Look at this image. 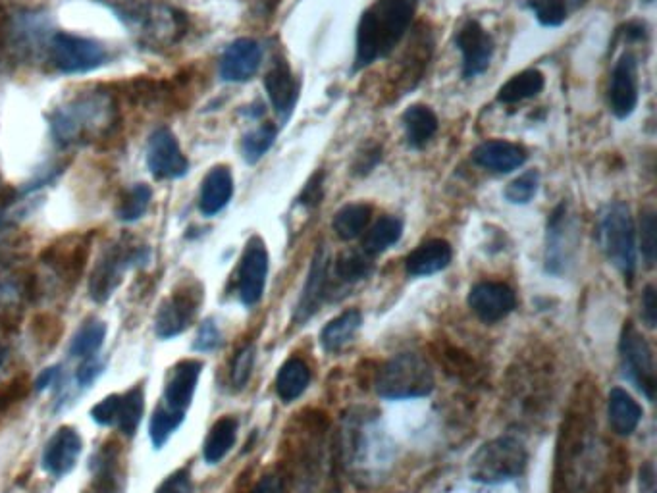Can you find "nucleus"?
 I'll list each match as a JSON object with an SVG mask.
<instances>
[{
  "label": "nucleus",
  "mask_w": 657,
  "mask_h": 493,
  "mask_svg": "<svg viewBox=\"0 0 657 493\" xmlns=\"http://www.w3.org/2000/svg\"><path fill=\"white\" fill-rule=\"evenodd\" d=\"M120 128V97L110 89L83 91L51 114V130L62 147L105 143Z\"/></svg>",
  "instance_id": "f257e3e1"
},
{
  "label": "nucleus",
  "mask_w": 657,
  "mask_h": 493,
  "mask_svg": "<svg viewBox=\"0 0 657 493\" xmlns=\"http://www.w3.org/2000/svg\"><path fill=\"white\" fill-rule=\"evenodd\" d=\"M419 0H376L363 12L357 26L355 70H365L386 58L409 31Z\"/></svg>",
  "instance_id": "f03ea898"
},
{
  "label": "nucleus",
  "mask_w": 657,
  "mask_h": 493,
  "mask_svg": "<svg viewBox=\"0 0 657 493\" xmlns=\"http://www.w3.org/2000/svg\"><path fill=\"white\" fill-rule=\"evenodd\" d=\"M108 8L132 27L145 49H172L187 33V16L170 4L155 0H103Z\"/></svg>",
  "instance_id": "7ed1b4c3"
},
{
  "label": "nucleus",
  "mask_w": 657,
  "mask_h": 493,
  "mask_svg": "<svg viewBox=\"0 0 657 493\" xmlns=\"http://www.w3.org/2000/svg\"><path fill=\"white\" fill-rule=\"evenodd\" d=\"M376 393L382 399H421L434 391L436 380L430 363L419 353H399L380 366Z\"/></svg>",
  "instance_id": "20e7f679"
},
{
  "label": "nucleus",
  "mask_w": 657,
  "mask_h": 493,
  "mask_svg": "<svg viewBox=\"0 0 657 493\" xmlns=\"http://www.w3.org/2000/svg\"><path fill=\"white\" fill-rule=\"evenodd\" d=\"M598 241L609 260L619 274L632 282L638 262V245H636V224L632 218L631 207L623 201L611 203L600 214Z\"/></svg>",
  "instance_id": "39448f33"
},
{
  "label": "nucleus",
  "mask_w": 657,
  "mask_h": 493,
  "mask_svg": "<svg viewBox=\"0 0 657 493\" xmlns=\"http://www.w3.org/2000/svg\"><path fill=\"white\" fill-rule=\"evenodd\" d=\"M526 465L525 443L515 436H500L478 447L469 463V476L474 482L496 486L519 478Z\"/></svg>",
  "instance_id": "423d86ee"
},
{
  "label": "nucleus",
  "mask_w": 657,
  "mask_h": 493,
  "mask_svg": "<svg viewBox=\"0 0 657 493\" xmlns=\"http://www.w3.org/2000/svg\"><path fill=\"white\" fill-rule=\"evenodd\" d=\"M108 58L105 47L93 39L58 31L49 43V62L60 74H85L101 68Z\"/></svg>",
  "instance_id": "0eeeda50"
},
{
  "label": "nucleus",
  "mask_w": 657,
  "mask_h": 493,
  "mask_svg": "<svg viewBox=\"0 0 657 493\" xmlns=\"http://www.w3.org/2000/svg\"><path fill=\"white\" fill-rule=\"evenodd\" d=\"M619 353H621L625 376L638 388V391L646 395L648 401H654L657 388L654 351L648 339L644 338L631 322L623 328Z\"/></svg>",
  "instance_id": "6e6552de"
},
{
  "label": "nucleus",
  "mask_w": 657,
  "mask_h": 493,
  "mask_svg": "<svg viewBox=\"0 0 657 493\" xmlns=\"http://www.w3.org/2000/svg\"><path fill=\"white\" fill-rule=\"evenodd\" d=\"M577 247H579L577 224L573 216H569L567 205L561 203L559 207H555L548 220L546 255H544L546 272L552 276L567 274L569 266L575 259Z\"/></svg>",
  "instance_id": "1a4fd4ad"
},
{
  "label": "nucleus",
  "mask_w": 657,
  "mask_h": 493,
  "mask_svg": "<svg viewBox=\"0 0 657 493\" xmlns=\"http://www.w3.org/2000/svg\"><path fill=\"white\" fill-rule=\"evenodd\" d=\"M203 303V287L197 282H185L176 287L174 293L160 305L155 332L160 339H170L185 332L195 320Z\"/></svg>",
  "instance_id": "9d476101"
},
{
  "label": "nucleus",
  "mask_w": 657,
  "mask_h": 493,
  "mask_svg": "<svg viewBox=\"0 0 657 493\" xmlns=\"http://www.w3.org/2000/svg\"><path fill=\"white\" fill-rule=\"evenodd\" d=\"M139 255L141 249L139 247L135 249L128 241H116L110 247H106L103 255L97 260L89 280L91 299L97 303H105L122 282L124 270H128V266L133 260L139 259Z\"/></svg>",
  "instance_id": "9b49d317"
},
{
  "label": "nucleus",
  "mask_w": 657,
  "mask_h": 493,
  "mask_svg": "<svg viewBox=\"0 0 657 493\" xmlns=\"http://www.w3.org/2000/svg\"><path fill=\"white\" fill-rule=\"evenodd\" d=\"M145 411V393L135 386L126 393L108 395L91 409V418L101 426H114L122 434L133 436L141 424Z\"/></svg>",
  "instance_id": "f8f14e48"
},
{
  "label": "nucleus",
  "mask_w": 657,
  "mask_h": 493,
  "mask_svg": "<svg viewBox=\"0 0 657 493\" xmlns=\"http://www.w3.org/2000/svg\"><path fill=\"white\" fill-rule=\"evenodd\" d=\"M268 251L261 237H251L245 245L237 270V293L245 307H255L263 299L268 278Z\"/></svg>",
  "instance_id": "ddd939ff"
},
{
  "label": "nucleus",
  "mask_w": 657,
  "mask_h": 493,
  "mask_svg": "<svg viewBox=\"0 0 657 493\" xmlns=\"http://www.w3.org/2000/svg\"><path fill=\"white\" fill-rule=\"evenodd\" d=\"M91 253V234H74L62 237L60 241L53 243L43 251V260L49 268H53L54 274L68 282L76 284Z\"/></svg>",
  "instance_id": "4468645a"
},
{
  "label": "nucleus",
  "mask_w": 657,
  "mask_h": 493,
  "mask_svg": "<svg viewBox=\"0 0 657 493\" xmlns=\"http://www.w3.org/2000/svg\"><path fill=\"white\" fill-rule=\"evenodd\" d=\"M455 45L463 54V78L474 79L490 68L496 51L492 35L476 20H467L455 35Z\"/></svg>",
  "instance_id": "2eb2a0df"
},
{
  "label": "nucleus",
  "mask_w": 657,
  "mask_h": 493,
  "mask_svg": "<svg viewBox=\"0 0 657 493\" xmlns=\"http://www.w3.org/2000/svg\"><path fill=\"white\" fill-rule=\"evenodd\" d=\"M609 108L619 120H627L638 106V60L632 52H623L613 66L609 79Z\"/></svg>",
  "instance_id": "dca6fc26"
},
{
  "label": "nucleus",
  "mask_w": 657,
  "mask_h": 493,
  "mask_svg": "<svg viewBox=\"0 0 657 493\" xmlns=\"http://www.w3.org/2000/svg\"><path fill=\"white\" fill-rule=\"evenodd\" d=\"M147 164L151 174L158 180H176L182 178L189 170V162L176 139V135L168 128H157L151 133L149 149H147Z\"/></svg>",
  "instance_id": "f3484780"
},
{
  "label": "nucleus",
  "mask_w": 657,
  "mask_h": 493,
  "mask_svg": "<svg viewBox=\"0 0 657 493\" xmlns=\"http://www.w3.org/2000/svg\"><path fill=\"white\" fill-rule=\"evenodd\" d=\"M469 307L484 322L496 324L517 307V295L501 282H480L469 291Z\"/></svg>",
  "instance_id": "a211bd4d"
},
{
  "label": "nucleus",
  "mask_w": 657,
  "mask_h": 493,
  "mask_svg": "<svg viewBox=\"0 0 657 493\" xmlns=\"http://www.w3.org/2000/svg\"><path fill=\"white\" fill-rule=\"evenodd\" d=\"M264 89L280 122L286 124L293 114L295 104L299 101V89H301V83L293 76L286 58L278 56L272 62L270 70L264 76Z\"/></svg>",
  "instance_id": "6ab92c4d"
},
{
  "label": "nucleus",
  "mask_w": 657,
  "mask_h": 493,
  "mask_svg": "<svg viewBox=\"0 0 657 493\" xmlns=\"http://www.w3.org/2000/svg\"><path fill=\"white\" fill-rule=\"evenodd\" d=\"M263 62V47L249 37L234 41L220 58V76L224 81L243 83L255 78Z\"/></svg>",
  "instance_id": "aec40b11"
},
{
  "label": "nucleus",
  "mask_w": 657,
  "mask_h": 493,
  "mask_svg": "<svg viewBox=\"0 0 657 493\" xmlns=\"http://www.w3.org/2000/svg\"><path fill=\"white\" fill-rule=\"evenodd\" d=\"M201 372H203V363L195 359H185L174 364V368H170L168 372L164 386V405L174 411L185 413L193 401Z\"/></svg>",
  "instance_id": "412c9836"
},
{
  "label": "nucleus",
  "mask_w": 657,
  "mask_h": 493,
  "mask_svg": "<svg viewBox=\"0 0 657 493\" xmlns=\"http://www.w3.org/2000/svg\"><path fill=\"white\" fill-rule=\"evenodd\" d=\"M326 287H328V259H326L324 245H320L315 251L307 282H305V287H303L301 297L295 307L293 318L297 324H305L320 309V305L326 297Z\"/></svg>",
  "instance_id": "4be33fe9"
},
{
  "label": "nucleus",
  "mask_w": 657,
  "mask_h": 493,
  "mask_svg": "<svg viewBox=\"0 0 657 493\" xmlns=\"http://www.w3.org/2000/svg\"><path fill=\"white\" fill-rule=\"evenodd\" d=\"M474 164L494 174H511L525 166L528 153L525 147L509 141H484L473 151Z\"/></svg>",
  "instance_id": "5701e85b"
},
{
  "label": "nucleus",
  "mask_w": 657,
  "mask_h": 493,
  "mask_svg": "<svg viewBox=\"0 0 657 493\" xmlns=\"http://www.w3.org/2000/svg\"><path fill=\"white\" fill-rule=\"evenodd\" d=\"M83 451L81 436L74 428H60L45 445L43 468L53 476H66L72 472Z\"/></svg>",
  "instance_id": "b1692460"
},
{
  "label": "nucleus",
  "mask_w": 657,
  "mask_h": 493,
  "mask_svg": "<svg viewBox=\"0 0 657 493\" xmlns=\"http://www.w3.org/2000/svg\"><path fill=\"white\" fill-rule=\"evenodd\" d=\"M451 259H453V249L446 239H428L405 259V270L413 278L434 276L446 270Z\"/></svg>",
  "instance_id": "393cba45"
},
{
  "label": "nucleus",
  "mask_w": 657,
  "mask_h": 493,
  "mask_svg": "<svg viewBox=\"0 0 657 493\" xmlns=\"http://www.w3.org/2000/svg\"><path fill=\"white\" fill-rule=\"evenodd\" d=\"M234 195V176L228 166H214L201 183L199 208L205 216H214L228 207Z\"/></svg>",
  "instance_id": "a878e982"
},
{
  "label": "nucleus",
  "mask_w": 657,
  "mask_h": 493,
  "mask_svg": "<svg viewBox=\"0 0 657 493\" xmlns=\"http://www.w3.org/2000/svg\"><path fill=\"white\" fill-rule=\"evenodd\" d=\"M401 122H403L407 145L411 149H415V151L426 147L432 141V137L436 135L438 128H440V122H438L436 112L430 106H426V104H413V106H409L403 112Z\"/></svg>",
  "instance_id": "bb28decb"
},
{
  "label": "nucleus",
  "mask_w": 657,
  "mask_h": 493,
  "mask_svg": "<svg viewBox=\"0 0 657 493\" xmlns=\"http://www.w3.org/2000/svg\"><path fill=\"white\" fill-rule=\"evenodd\" d=\"M607 416L615 434L631 436L642 420V407L634 401L631 393L615 388L607 399Z\"/></svg>",
  "instance_id": "cd10ccee"
},
{
  "label": "nucleus",
  "mask_w": 657,
  "mask_h": 493,
  "mask_svg": "<svg viewBox=\"0 0 657 493\" xmlns=\"http://www.w3.org/2000/svg\"><path fill=\"white\" fill-rule=\"evenodd\" d=\"M363 326V314L357 309L345 311L338 318L330 320L322 334H320V345L326 353H340L345 349L355 336L359 334Z\"/></svg>",
  "instance_id": "c85d7f7f"
},
{
  "label": "nucleus",
  "mask_w": 657,
  "mask_h": 493,
  "mask_svg": "<svg viewBox=\"0 0 657 493\" xmlns=\"http://www.w3.org/2000/svg\"><path fill=\"white\" fill-rule=\"evenodd\" d=\"M311 384V368L303 359L291 357L290 361L282 364L276 376V393L284 403H291L301 397Z\"/></svg>",
  "instance_id": "c756f323"
},
{
  "label": "nucleus",
  "mask_w": 657,
  "mask_h": 493,
  "mask_svg": "<svg viewBox=\"0 0 657 493\" xmlns=\"http://www.w3.org/2000/svg\"><path fill=\"white\" fill-rule=\"evenodd\" d=\"M237 420L234 416H222L212 424L211 432L203 445V457L209 465H218L236 445Z\"/></svg>",
  "instance_id": "7c9ffc66"
},
{
  "label": "nucleus",
  "mask_w": 657,
  "mask_h": 493,
  "mask_svg": "<svg viewBox=\"0 0 657 493\" xmlns=\"http://www.w3.org/2000/svg\"><path fill=\"white\" fill-rule=\"evenodd\" d=\"M403 235V222L397 216H382L363 237V251L368 257L386 253Z\"/></svg>",
  "instance_id": "2f4dec72"
},
{
  "label": "nucleus",
  "mask_w": 657,
  "mask_h": 493,
  "mask_svg": "<svg viewBox=\"0 0 657 493\" xmlns=\"http://www.w3.org/2000/svg\"><path fill=\"white\" fill-rule=\"evenodd\" d=\"M372 207L367 203H351L340 208L332 220V228L343 241H353L367 232Z\"/></svg>",
  "instance_id": "473e14b6"
},
{
  "label": "nucleus",
  "mask_w": 657,
  "mask_h": 493,
  "mask_svg": "<svg viewBox=\"0 0 657 493\" xmlns=\"http://www.w3.org/2000/svg\"><path fill=\"white\" fill-rule=\"evenodd\" d=\"M544 85H546V79L542 76V72L525 70L501 85L500 91H498V101L501 104L523 103L526 99L540 95Z\"/></svg>",
  "instance_id": "72a5a7b5"
},
{
  "label": "nucleus",
  "mask_w": 657,
  "mask_h": 493,
  "mask_svg": "<svg viewBox=\"0 0 657 493\" xmlns=\"http://www.w3.org/2000/svg\"><path fill=\"white\" fill-rule=\"evenodd\" d=\"M372 272V257L365 251H343L334 262V274L343 284H357Z\"/></svg>",
  "instance_id": "f704fd0d"
},
{
  "label": "nucleus",
  "mask_w": 657,
  "mask_h": 493,
  "mask_svg": "<svg viewBox=\"0 0 657 493\" xmlns=\"http://www.w3.org/2000/svg\"><path fill=\"white\" fill-rule=\"evenodd\" d=\"M106 339V326L105 322L101 320H89L85 322L78 330V334L72 339L70 345V353L74 357H81V359H89L95 357Z\"/></svg>",
  "instance_id": "c9c22d12"
},
{
  "label": "nucleus",
  "mask_w": 657,
  "mask_h": 493,
  "mask_svg": "<svg viewBox=\"0 0 657 493\" xmlns=\"http://www.w3.org/2000/svg\"><path fill=\"white\" fill-rule=\"evenodd\" d=\"M151 199H153L151 187L145 183H135L120 199L118 218L122 222H135V220L143 218L145 212L149 210Z\"/></svg>",
  "instance_id": "e433bc0d"
},
{
  "label": "nucleus",
  "mask_w": 657,
  "mask_h": 493,
  "mask_svg": "<svg viewBox=\"0 0 657 493\" xmlns=\"http://www.w3.org/2000/svg\"><path fill=\"white\" fill-rule=\"evenodd\" d=\"M184 418L185 413L174 411V409H170L162 403L157 411L153 413V418L149 422V434H151L153 445L160 449L164 443L170 440V436L182 426Z\"/></svg>",
  "instance_id": "4c0bfd02"
},
{
  "label": "nucleus",
  "mask_w": 657,
  "mask_h": 493,
  "mask_svg": "<svg viewBox=\"0 0 657 493\" xmlns=\"http://www.w3.org/2000/svg\"><path fill=\"white\" fill-rule=\"evenodd\" d=\"M278 130L272 124H263L257 130L249 131L241 141V153L249 164H257L274 145Z\"/></svg>",
  "instance_id": "58836bf2"
},
{
  "label": "nucleus",
  "mask_w": 657,
  "mask_h": 493,
  "mask_svg": "<svg viewBox=\"0 0 657 493\" xmlns=\"http://www.w3.org/2000/svg\"><path fill=\"white\" fill-rule=\"evenodd\" d=\"M638 241L640 253L648 268L656 266L657 259V218L654 208H644L638 224Z\"/></svg>",
  "instance_id": "ea45409f"
},
{
  "label": "nucleus",
  "mask_w": 657,
  "mask_h": 493,
  "mask_svg": "<svg viewBox=\"0 0 657 493\" xmlns=\"http://www.w3.org/2000/svg\"><path fill=\"white\" fill-rule=\"evenodd\" d=\"M540 187V172L538 170H528L525 174H521L517 180L509 183L503 191L505 199L511 205H528Z\"/></svg>",
  "instance_id": "a19ab883"
},
{
  "label": "nucleus",
  "mask_w": 657,
  "mask_h": 493,
  "mask_svg": "<svg viewBox=\"0 0 657 493\" xmlns=\"http://www.w3.org/2000/svg\"><path fill=\"white\" fill-rule=\"evenodd\" d=\"M526 6L544 27H559L567 20L565 0H526Z\"/></svg>",
  "instance_id": "79ce46f5"
},
{
  "label": "nucleus",
  "mask_w": 657,
  "mask_h": 493,
  "mask_svg": "<svg viewBox=\"0 0 657 493\" xmlns=\"http://www.w3.org/2000/svg\"><path fill=\"white\" fill-rule=\"evenodd\" d=\"M255 359H257V349L253 343H247L243 349L237 351L236 359L232 364V386L236 390H243L247 386L255 368Z\"/></svg>",
  "instance_id": "37998d69"
},
{
  "label": "nucleus",
  "mask_w": 657,
  "mask_h": 493,
  "mask_svg": "<svg viewBox=\"0 0 657 493\" xmlns=\"http://www.w3.org/2000/svg\"><path fill=\"white\" fill-rule=\"evenodd\" d=\"M222 343V334L218 330V326L214 324V320H205L199 326V332L193 341V349L199 353H211L214 349H218Z\"/></svg>",
  "instance_id": "c03bdc74"
},
{
  "label": "nucleus",
  "mask_w": 657,
  "mask_h": 493,
  "mask_svg": "<svg viewBox=\"0 0 657 493\" xmlns=\"http://www.w3.org/2000/svg\"><path fill=\"white\" fill-rule=\"evenodd\" d=\"M193 492V484H191V476L187 468H180L174 474H170L155 493H191Z\"/></svg>",
  "instance_id": "a18cd8bd"
},
{
  "label": "nucleus",
  "mask_w": 657,
  "mask_h": 493,
  "mask_svg": "<svg viewBox=\"0 0 657 493\" xmlns=\"http://www.w3.org/2000/svg\"><path fill=\"white\" fill-rule=\"evenodd\" d=\"M640 307H642V320L648 328H656L657 324V291L654 286H646L644 293H642V301H640Z\"/></svg>",
  "instance_id": "49530a36"
},
{
  "label": "nucleus",
  "mask_w": 657,
  "mask_h": 493,
  "mask_svg": "<svg viewBox=\"0 0 657 493\" xmlns=\"http://www.w3.org/2000/svg\"><path fill=\"white\" fill-rule=\"evenodd\" d=\"M322 183H324V174L316 172L315 176L303 187L299 203L305 207H318L320 199H322Z\"/></svg>",
  "instance_id": "de8ad7c7"
},
{
  "label": "nucleus",
  "mask_w": 657,
  "mask_h": 493,
  "mask_svg": "<svg viewBox=\"0 0 657 493\" xmlns=\"http://www.w3.org/2000/svg\"><path fill=\"white\" fill-rule=\"evenodd\" d=\"M101 372H103V363H99L95 357H89V359H85V363L79 366L76 380L83 388H87L89 384H93L99 378Z\"/></svg>",
  "instance_id": "09e8293b"
},
{
  "label": "nucleus",
  "mask_w": 657,
  "mask_h": 493,
  "mask_svg": "<svg viewBox=\"0 0 657 493\" xmlns=\"http://www.w3.org/2000/svg\"><path fill=\"white\" fill-rule=\"evenodd\" d=\"M382 158V149L380 147H370V149H367L365 151V156L359 155V158H357V162H355V174H368L376 164H378V160Z\"/></svg>",
  "instance_id": "8fccbe9b"
},
{
  "label": "nucleus",
  "mask_w": 657,
  "mask_h": 493,
  "mask_svg": "<svg viewBox=\"0 0 657 493\" xmlns=\"http://www.w3.org/2000/svg\"><path fill=\"white\" fill-rule=\"evenodd\" d=\"M26 395V384L20 380H16L14 384H10L6 390L0 393V411H6L12 403H16L20 397Z\"/></svg>",
  "instance_id": "3c124183"
},
{
  "label": "nucleus",
  "mask_w": 657,
  "mask_h": 493,
  "mask_svg": "<svg viewBox=\"0 0 657 493\" xmlns=\"http://www.w3.org/2000/svg\"><path fill=\"white\" fill-rule=\"evenodd\" d=\"M251 493H284L282 478L276 474H266L257 482Z\"/></svg>",
  "instance_id": "603ef678"
},
{
  "label": "nucleus",
  "mask_w": 657,
  "mask_h": 493,
  "mask_svg": "<svg viewBox=\"0 0 657 493\" xmlns=\"http://www.w3.org/2000/svg\"><path fill=\"white\" fill-rule=\"evenodd\" d=\"M56 376H58V368H56V366H51V368L43 370L41 376H39L37 382H35V388L39 391L47 390L49 386H53Z\"/></svg>",
  "instance_id": "864d4df0"
},
{
  "label": "nucleus",
  "mask_w": 657,
  "mask_h": 493,
  "mask_svg": "<svg viewBox=\"0 0 657 493\" xmlns=\"http://www.w3.org/2000/svg\"><path fill=\"white\" fill-rule=\"evenodd\" d=\"M4 363V349H2V345H0V364Z\"/></svg>",
  "instance_id": "5fc2aeb1"
},
{
  "label": "nucleus",
  "mask_w": 657,
  "mask_h": 493,
  "mask_svg": "<svg viewBox=\"0 0 657 493\" xmlns=\"http://www.w3.org/2000/svg\"><path fill=\"white\" fill-rule=\"evenodd\" d=\"M644 2H646V4H652V2H654V0H644Z\"/></svg>",
  "instance_id": "6e6d98bb"
}]
</instances>
